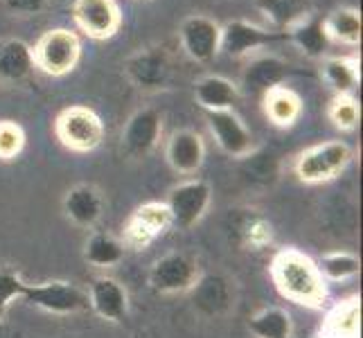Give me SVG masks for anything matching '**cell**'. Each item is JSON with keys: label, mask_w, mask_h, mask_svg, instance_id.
<instances>
[{"label": "cell", "mask_w": 363, "mask_h": 338, "mask_svg": "<svg viewBox=\"0 0 363 338\" xmlns=\"http://www.w3.org/2000/svg\"><path fill=\"white\" fill-rule=\"evenodd\" d=\"M271 282L284 300L305 307L311 311H320L330 300L328 282L316 266V259L298 248H280L273 253L269 264Z\"/></svg>", "instance_id": "1"}, {"label": "cell", "mask_w": 363, "mask_h": 338, "mask_svg": "<svg viewBox=\"0 0 363 338\" xmlns=\"http://www.w3.org/2000/svg\"><path fill=\"white\" fill-rule=\"evenodd\" d=\"M354 149L345 140H320L294 156L291 171L303 185H325L352 165Z\"/></svg>", "instance_id": "2"}, {"label": "cell", "mask_w": 363, "mask_h": 338, "mask_svg": "<svg viewBox=\"0 0 363 338\" xmlns=\"http://www.w3.org/2000/svg\"><path fill=\"white\" fill-rule=\"evenodd\" d=\"M122 72L133 89L143 93H162L172 86L177 64H174V55L167 45L149 43L124 59Z\"/></svg>", "instance_id": "3"}, {"label": "cell", "mask_w": 363, "mask_h": 338, "mask_svg": "<svg viewBox=\"0 0 363 338\" xmlns=\"http://www.w3.org/2000/svg\"><path fill=\"white\" fill-rule=\"evenodd\" d=\"M59 145L72 154H93L104 142V122L99 113L84 104H70L57 113L52 122Z\"/></svg>", "instance_id": "4"}, {"label": "cell", "mask_w": 363, "mask_h": 338, "mask_svg": "<svg viewBox=\"0 0 363 338\" xmlns=\"http://www.w3.org/2000/svg\"><path fill=\"white\" fill-rule=\"evenodd\" d=\"M34 68L48 77H66L82 61V36L70 28L45 30L32 45Z\"/></svg>", "instance_id": "5"}, {"label": "cell", "mask_w": 363, "mask_h": 338, "mask_svg": "<svg viewBox=\"0 0 363 338\" xmlns=\"http://www.w3.org/2000/svg\"><path fill=\"white\" fill-rule=\"evenodd\" d=\"M21 300L52 316H72L89 309V293H86V289L66 280H45L36 284L28 282Z\"/></svg>", "instance_id": "6"}, {"label": "cell", "mask_w": 363, "mask_h": 338, "mask_svg": "<svg viewBox=\"0 0 363 338\" xmlns=\"http://www.w3.org/2000/svg\"><path fill=\"white\" fill-rule=\"evenodd\" d=\"M165 205L172 217V228L190 230L196 223H201L212 205V187L203 179H183L165 196Z\"/></svg>", "instance_id": "7"}, {"label": "cell", "mask_w": 363, "mask_h": 338, "mask_svg": "<svg viewBox=\"0 0 363 338\" xmlns=\"http://www.w3.org/2000/svg\"><path fill=\"white\" fill-rule=\"evenodd\" d=\"M203 273L199 261L185 253H165L158 257L147 273L149 286L160 295H183L196 289Z\"/></svg>", "instance_id": "8"}, {"label": "cell", "mask_w": 363, "mask_h": 338, "mask_svg": "<svg viewBox=\"0 0 363 338\" xmlns=\"http://www.w3.org/2000/svg\"><path fill=\"white\" fill-rule=\"evenodd\" d=\"M162 113L154 106L133 111L124 122L120 135V149L129 160H145L160 147L162 140Z\"/></svg>", "instance_id": "9"}, {"label": "cell", "mask_w": 363, "mask_h": 338, "mask_svg": "<svg viewBox=\"0 0 363 338\" xmlns=\"http://www.w3.org/2000/svg\"><path fill=\"white\" fill-rule=\"evenodd\" d=\"M70 18L74 32H82L93 41H108L122 30V7L118 0H72Z\"/></svg>", "instance_id": "10"}, {"label": "cell", "mask_w": 363, "mask_h": 338, "mask_svg": "<svg viewBox=\"0 0 363 338\" xmlns=\"http://www.w3.org/2000/svg\"><path fill=\"white\" fill-rule=\"evenodd\" d=\"M206 124L215 145L233 160H244L257 152L255 135L246 127V122L237 116L235 108L228 111H210L206 113Z\"/></svg>", "instance_id": "11"}, {"label": "cell", "mask_w": 363, "mask_h": 338, "mask_svg": "<svg viewBox=\"0 0 363 338\" xmlns=\"http://www.w3.org/2000/svg\"><path fill=\"white\" fill-rule=\"evenodd\" d=\"M278 41H286V36L282 32L250 23L246 18H230L221 25L219 55H226L230 59H246L259 52L269 43H278Z\"/></svg>", "instance_id": "12"}, {"label": "cell", "mask_w": 363, "mask_h": 338, "mask_svg": "<svg viewBox=\"0 0 363 338\" xmlns=\"http://www.w3.org/2000/svg\"><path fill=\"white\" fill-rule=\"evenodd\" d=\"M167 230H172V217L165 201H147L138 205L124 221L120 240L127 248L145 250Z\"/></svg>", "instance_id": "13"}, {"label": "cell", "mask_w": 363, "mask_h": 338, "mask_svg": "<svg viewBox=\"0 0 363 338\" xmlns=\"http://www.w3.org/2000/svg\"><path fill=\"white\" fill-rule=\"evenodd\" d=\"M179 43L183 55L194 64H210L219 55L221 23L208 14H190L179 25Z\"/></svg>", "instance_id": "14"}, {"label": "cell", "mask_w": 363, "mask_h": 338, "mask_svg": "<svg viewBox=\"0 0 363 338\" xmlns=\"http://www.w3.org/2000/svg\"><path fill=\"white\" fill-rule=\"evenodd\" d=\"M291 74L289 61L273 52H255L246 57V64L240 72V93L248 95H264L275 86L286 84V77Z\"/></svg>", "instance_id": "15"}, {"label": "cell", "mask_w": 363, "mask_h": 338, "mask_svg": "<svg viewBox=\"0 0 363 338\" xmlns=\"http://www.w3.org/2000/svg\"><path fill=\"white\" fill-rule=\"evenodd\" d=\"M206 140L194 129H177L165 140V162L183 179L196 176L206 162Z\"/></svg>", "instance_id": "16"}, {"label": "cell", "mask_w": 363, "mask_h": 338, "mask_svg": "<svg viewBox=\"0 0 363 338\" xmlns=\"http://www.w3.org/2000/svg\"><path fill=\"white\" fill-rule=\"evenodd\" d=\"M106 208L104 192L93 183H77L61 196V212L77 228L91 230L102 221Z\"/></svg>", "instance_id": "17"}, {"label": "cell", "mask_w": 363, "mask_h": 338, "mask_svg": "<svg viewBox=\"0 0 363 338\" xmlns=\"http://www.w3.org/2000/svg\"><path fill=\"white\" fill-rule=\"evenodd\" d=\"M86 293H89V309L97 318L106 322H122L129 316V293L124 284L111 275H95Z\"/></svg>", "instance_id": "18"}, {"label": "cell", "mask_w": 363, "mask_h": 338, "mask_svg": "<svg viewBox=\"0 0 363 338\" xmlns=\"http://www.w3.org/2000/svg\"><path fill=\"white\" fill-rule=\"evenodd\" d=\"M259 106H262V113H264L267 122L280 131L294 129L305 113L303 97H300L294 89H289L286 84L267 91L259 97Z\"/></svg>", "instance_id": "19"}, {"label": "cell", "mask_w": 363, "mask_h": 338, "mask_svg": "<svg viewBox=\"0 0 363 338\" xmlns=\"http://www.w3.org/2000/svg\"><path fill=\"white\" fill-rule=\"evenodd\" d=\"M253 7L264 16L271 30L282 34L316 14L314 0H253Z\"/></svg>", "instance_id": "20"}, {"label": "cell", "mask_w": 363, "mask_h": 338, "mask_svg": "<svg viewBox=\"0 0 363 338\" xmlns=\"http://www.w3.org/2000/svg\"><path fill=\"white\" fill-rule=\"evenodd\" d=\"M192 95L194 102L203 108V113L235 108V104L242 97L237 81L223 77V74H203V77H199L194 81Z\"/></svg>", "instance_id": "21"}, {"label": "cell", "mask_w": 363, "mask_h": 338, "mask_svg": "<svg viewBox=\"0 0 363 338\" xmlns=\"http://www.w3.org/2000/svg\"><path fill=\"white\" fill-rule=\"evenodd\" d=\"M320 77L334 95H357L361 86V57L357 52L328 55L320 59Z\"/></svg>", "instance_id": "22"}, {"label": "cell", "mask_w": 363, "mask_h": 338, "mask_svg": "<svg viewBox=\"0 0 363 338\" xmlns=\"http://www.w3.org/2000/svg\"><path fill=\"white\" fill-rule=\"evenodd\" d=\"M34 70V55L28 41L16 36L0 39V84H23Z\"/></svg>", "instance_id": "23"}, {"label": "cell", "mask_w": 363, "mask_h": 338, "mask_svg": "<svg viewBox=\"0 0 363 338\" xmlns=\"http://www.w3.org/2000/svg\"><path fill=\"white\" fill-rule=\"evenodd\" d=\"M323 28L332 45H343V47L361 45L363 21H361V11L357 7L341 5V7L330 9L328 14L323 16Z\"/></svg>", "instance_id": "24"}, {"label": "cell", "mask_w": 363, "mask_h": 338, "mask_svg": "<svg viewBox=\"0 0 363 338\" xmlns=\"http://www.w3.org/2000/svg\"><path fill=\"white\" fill-rule=\"evenodd\" d=\"M320 338H361V300L350 295L330 309L320 327Z\"/></svg>", "instance_id": "25"}, {"label": "cell", "mask_w": 363, "mask_h": 338, "mask_svg": "<svg viewBox=\"0 0 363 338\" xmlns=\"http://www.w3.org/2000/svg\"><path fill=\"white\" fill-rule=\"evenodd\" d=\"M284 36H286V41H291L300 52L311 61H320L330 55L332 43L328 39V34H325L323 18L316 14L309 16L303 23H298L296 28H291Z\"/></svg>", "instance_id": "26"}, {"label": "cell", "mask_w": 363, "mask_h": 338, "mask_svg": "<svg viewBox=\"0 0 363 338\" xmlns=\"http://www.w3.org/2000/svg\"><path fill=\"white\" fill-rule=\"evenodd\" d=\"M127 255V246L122 244L120 237L108 232H91L89 240L84 242L82 257L89 266L106 271L118 266Z\"/></svg>", "instance_id": "27"}, {"label": "cell", "mask_w": 363, "mask_h": 338, "mask_svg": "<svg viewBox=\"0 0 363 338\" xmlns=\"http://www.w3.org/2000/svg\"><path fill=\"white\" fill-rule=\"evenodd\" d=\"M248 329L255 338H291L294 320L282 307H264L248 318Z\"/></svg>", "instance_id": "28"}, {"label": "cell", "mask_w": 363, "mask_h": 338, "mask_svg": "<svg viewBox=\"0 0 363 338\" xmlns=\"http://www.w3.org/2000/svg\"><path fill=\"white\" fill-rule=\"evenodd\" d=\"M316 266H318L325 282L339 284V282H350V280L359 278L361 259H359V255L350 253V250H330V253L320 255Z\"/></svg>", "instance_id": "29"}, {"label": "cell", "mask_w": 363, "mask_h": 338, "mask_svg": "<svg viewBox=\"0 0 363 338\" xmlns=\"http://www.w3.org/2000/svg\"><path fill=\"white\" fill-rule=\"evenodd\" d=\"M325 116L332 122V127L339 129L341 133L357 131L361 122V104L357 95H334L328 102Z\"/></svg>", "instance_id": "30"}, {"label": "cell", "mask_w": 363, "mask_h": 338, "mask_svg": "<svg viewBox=\"0 0 363 338\" xmlns=\"http://www.w3.org/2000/svg\"><path fill=\"white\" fill-rule=\"evenodd\" d=\"M28 145L25 129L14 120H0V160L11 162L16 160Z\"/></svg>", "instance_id": "31"}, {"label": "cell", "mask_w": 363, "mask_h": 338, "mask_svg": "<svg viewBox=\"0 0 363 338\" xmlns=\"http://www.w3.org/2000/svg\"><path fill=\"white\" fill-rule=\"evenodd\" d=\"M25 284L28 282L23 280V275L16 269L0 264V322L5 320L9 307L23 298Z\"/></svg>", "instance_id": "32"}, {"label": "cell", "mask_w": 363, "mask_h": 338, "mask_svg": "<svg viewBox=\"0 0 363 338\" xmlns=\"http://www.w3.org/2000/svg\"><path fill=\"white\" fill-rule=\"evenodd\" d=\"M0 5L11 16L18 18H30V16H39L48 9L50 0H0Z\"/></svg>", "instance_id": "33"}, {"label": "cell", "mask_w": 363, "mask_h": 338, "mask_svg": "<svg viewBox=\"0 0 363 338\" xmlns=\"http://www.w3.org/2000/svg\"><path fill=\"white\" fill-rule=\"evenodd\" d=\"M246 240H248V244L253 246L255 250L264 248V246L271 244V240H273V228H271V223H267L264 219H255L253 223L248 225Z\"/></svg>", "instance_id": "34"}]
</instances>
